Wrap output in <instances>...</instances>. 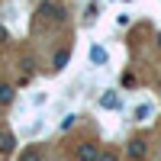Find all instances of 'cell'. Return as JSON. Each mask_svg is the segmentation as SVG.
<instances>
[{
  "instance_id": "1",
  "label": "cell",
  "mask_w": 161,
  "mask_h": 161,
  "mask_svg": "<svg viewBox=\"0 0 161 161\" xmlns=\"http://www.w3.org/2000/svg\"><path fill=\"white\" fill-rule=\"evenodd\" d=\"M126 158L129 161H145V158H148V142H145V139H132L126 145Z\"/></svg>"
},
{
  "instance_id": "2",
  "label": "cell",
  "mask_w": 161,
  "mask_h": 161,
  "mask_svg": "<svg viewBox=\"0 0 161 161\" xmlns=\"http://www.w3.org/2000/svg\"><path fill=\"white\" fill-rule=\"evenodd\" d=\"M100 158V148H97V142H84L77 148V161H97Z\"/></svg>"
},
{
  "instance_id": "3",
  "label": "cell",
  "mask_w": 161,
  "mask_h": 161,
  "mask_svg": "<svg viewBox=\"0 0 161 161\" xmlns=\"http://www.w3.org/2000/svg\"><path fill=\"white\" fill-rule=\"evenodd\" d=\"M16 161H45V152H42V145H26Z\"/></svg>"
},
{
  "instance_id": "4",
  "label": "cell",
  "mask_w": 161,
  "mask_h": 161,
  "mask_svg": "<svg viewBox=\"0 0 161 161\" xmlns=\"http://www.w3.org/2000/svg\"><path fill=\"white\" fill-rule=\"evenodd\" d=\"M68 58H71V48H68V45H61V48L55 52V58H52V71H61L64 64H68Z\"/></svg>"
},
{
  "instance_id": "5",
  "label": "cell",
  "mask_w": 161,
  "mask_h": 161,
  "mask_svg": "<svg viewBox=\"0 0 161 161\" xmlns=\"http://www.w3.org/2000/svg\"><path fill=\"white\" fill-rule=\"evenodd\" d=\"M13 148H16V139L10 132H0V155H13Z\"/></svg>"
},
{
  "instance_id": "6",
  "label": "cell",
  "mask_w": 161,
  "mask_h": 161,
  "mask_svg": "<svg viewBox=\"0 0 161 161\" xmlns=\"http://www.w3.org/2000/svg\"><path fill=\"white\" fill-rule=\"evenodd\" d=\"M13 97H16V87H10V84H0V106H10Z\"/></svg>"
},
{
  "instance_id": "7",
  "label": "cell",
  "mask_w": 161,
  "mask_h": 161,
  "mask_svg": "<svg viewBox=\"0 0 161 161\" xmlns=\"http://www.w3.org/2000/svg\"><path fill=\"white\" fill-rule=\"evenodd\" d=\"M90 61H93V64H106V48L93 45V48H90Z\"/></svg>"
},
{
  "instance_id": "8",
  "label": "cell",
  "mask_w": 161,
  "mask_h": 161,
  "mask_svg": "<svg viewBox=\"0 0 161 161\" xmlns=\"http://www.w3.org/2000/svg\"><path fill=\"white\" fill-rule=\"evenodd\" d=\"M100 106H106V110H116V106H119L116 93H106V97H100Z\"/></svg>"
},
{
  "instance_id": "9",
  "label": "cell",
  "mask_w": 161,
  "mask_h": 161,
  "mask_svg": "<svg viewBox=\"0 0 161 161\" xmlns=\"http://www.w3.org/2000/svg\"><path fill=\"white\" fill-rule=\"evenodd\" d=\"M97 161H119V155H116V152H113V148H103V152H100V158H97Z\"/></svg>"
},
{
  "instance_id": "10",
  "label": "cell",
  "mask_w": 161,
  "mask_h": 161,
  "mask_svg": "<svg viewBox=\"0 0 161 161\" xmlns=\"http://www.w3.org/2000/svg\"><path fill=\"white\" fill-rule=\"evenodd\" d=\"M74 123H77V116H74V113H68V116H64V119H61V129H71Z\"/></svg>"
},
{
  "instance_id": "11",
  "label": "cell",
  "mask_w": 161,
  "mask_h": 161,
  "mask_svg": "<svg viewBox=\"0 0 161 161\" xmlns=\"http://www.w3.org/2000/svg\"><path fill=\"white\" fill-rule=\"evenodd\" d=\"M123 84H126V87H136V74L126 71V74H123Z\"/></svg>"
},
{
  "instance_id": "12",
  "label": "cell",
  "mask_w": 161,
  "mask_h": 161,
  "mask_svg": "<svg viewBox=\"0 0 161 161\" xmlns=\"http://www.w3.org/2000/svg\"><path fill=\"white\" fill-rule=\"evenodd\" d=\"M3 39H7V29H3V26H0V42H3Z\"/></svg>"
},
{
  "instance_id": "13",
  "label": "cell",
  "mask_w": 161,
  "mask_h": 161,
  "mask_svg": "<svg viewBox=\"0 0 161 161\" xmlns=\"http://www.w3.org/2000/svg\"><path fill=\"white\" fill-rule=\"evenodd\" d=\"M158 45H161V32H158Z\"/></svg>"
}]
</instances>
